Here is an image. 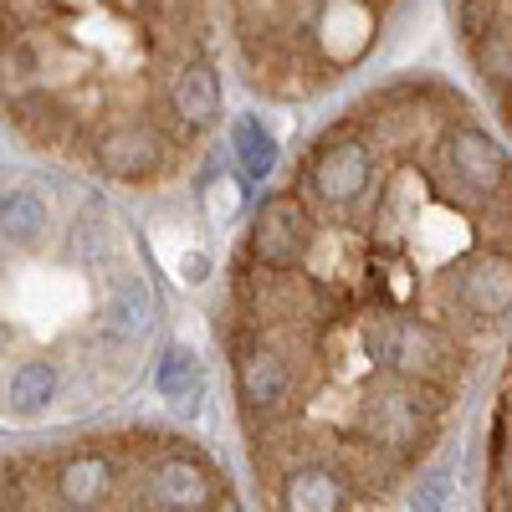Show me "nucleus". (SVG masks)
<instances>
[{
    "mask_svg": "<svg viewBox=\"0 0 512 512\" xmlns=\"http://www.w3.org/2000/svg\"><path fill=\"white\" fill-rule=\"evenodd\" d=\"M466 57H472V67L482 77V88L492 93V103L512 123V0L507 6H492L482 16V31L466 41Z\"/></svg>",
    "mask_w": 512,
    "mask_h": 512,
    "instance_id": "4",
    "label": "nucleus"
},
{
    "mask_svg": "<svg viewBox=\"0 0 512 512\" xmlns=\"http://www.w3.org/2000/svg\"><path fill=\"white\" fill-rule=\"evenodd\" d=\"M456 507V487H451V472L436 466V472H425L410 492V512H451Z\"/></svg>",
    "mask_w": 512,
    "mask_h": 512,
    "instance_id": "10",
    "label": "nucleus"
},
{
    "mask_svg": "<svg viewBox=\"0 0 512 512\" xmlns=\"http://www.w3.org/2000/svg\"><path fill=\"white\" fill-rule=\"evenodd\" d=\"M0 277H6V246H0Z\"/></svg>",
    "mask_w": 512,
    "mask_h": 512,
    "instance_id": "11",
    "label": "nucleus"
},
{
    "mask_svg": "<svg viewBox=\"0 0 512 512\" xmlns=\"http://www.w3.org/2000/svg\"><path fill=\"white\" fill-rule=\"evenodd\" d=\"M169 123H175L180 149L200 144L210 128L221 123V67H216V57H205V62L180 72L175 93H169Z\"/></svg>",
    "mask_w": 512,
    "mask_h": 512,
    "instance_id": "3",
    "label": "nucleus"
},
{
    "mask_svg": "<svg viewBox=\"0 0 512 512\" xmlns=\"http://www.w3.org/2000/svg\"><path fill=\"white\" fill-rule=\"evenodd\" d=\"M0 400H6V415H16V420H41L62 400V364L57 359H21L6 374Z\"/></svg>",
    "mask_w": 512,
    "mask_h": 512,
    "instance_id": "6",
    "label": "nucleus"
},
{
    "mask_svg": "<svg viewBox=\"0 0 512 512\" xmlns=\"http://www.w3.org/2000/svg\"><path fill=\"white\" fill-rule=\"evenodd\" d=\"M0 349H6V333H0Z\"/></svg>",
    "mask_w": 512,
    "mask_h": 512,
    "instance_id": "12",
    "label": "nucleus"
},
{
    "mask_svg": "<svg viewBox=\"0 0 512 512\" xmlns=\"http://www.w3.org/2000/svg\"><path fill=\"white\" fill-rule=\"evenodd\" d=\"M47 231H52L47 195L31 190V185H6V190H0V246L31 251V246L47 241Z\"/></svg>",
    "mask_w": 512,
    "mask_h": 512,
    "instance_id": "7",
    "label": "nucleus"
},
{
    "mask_svg": "<svg viewBox=\"0 0 512 512\" xmlns=\"http://www.w3.org/2000/svg\"><path fill=\"white\" fill-rule=\"evenodd\" d=\"M395 0H226L246 88L277 103L313 98L354 72L390 26Z\"/></svg>",
    "mask_w": 512,
    "mask_h": 512,
    "instance_id": "2",
    "label": "nucleus"
},
{
    "mask_svg": "<svg viewBox=\"0 0 512 512\" xmlns=\"http://www.w3.org/2000/svg\"><path fill=\"white\" fill-rule=\"evenodd\" d=\"M205 57V0H0V103L31 144L82 164L113 128H159L180 149L169 93Z\"/></svg>",
    "mask_w": 512,
    "mask_h": 512,
    "instance_id": "1",
    "label": "nucleus"
},
{
    "mask_svg": "<svg viewBox=\"0 0 512 512\" xmlns=\"http://www.w3.org/2000/svg\"><path fill=\"white\" fill-rule=\"evenodd\" d=\"M349 482L328 466H292L272 482V512H344Z\"/></svg>",
    "mask_w": 512,
    "mask_h": 512,
    "instance_id": "5",
    "label": "nucleus"
},
{
    "mask_svg": "<svg viewBox=\"0 0 512 512\" xmlns=\"http://www.w3.org/2000/svg\"><path fill=\"white\" fill-rule=\"evenodd\" d=\"M231 154H236V169H241L246 185H267L272 169L282 164V149L272 139V128L256 118V113H241L231 123Z\"/></svg>",
    "mask_w": 512,
    "mask_h": 512,
    "instance_id": "8",
    "label": "nucleus"
},
{
    "mask_svg": "<svg viewBox=\"0 0 512 512\" xmlns=\"http://www.w3.org/2000/svg\"><path fill=\"white\" fill-rule=\"evenodd\" d=\"M154 390H159V400H169V405H195L200 400V390H205V369H200V359H195V349L190 344H164L159 349V359H154Z\"/></svg>",
    "mask_w": 512,
    "mask_h": 512,
    "instance_id": "9",
    "label": "nucleus"
}]
</instances>
